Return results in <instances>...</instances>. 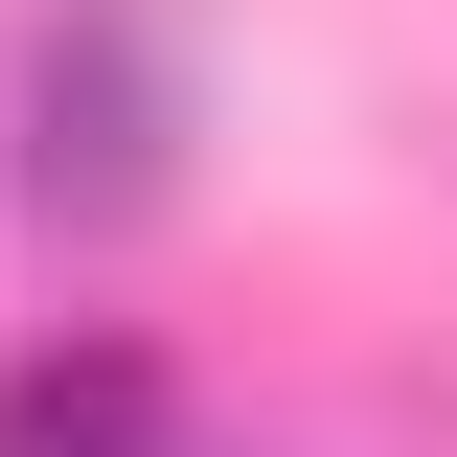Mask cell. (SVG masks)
<instances>
[{
    "label": "cell",
    "mask_w": 457,
    "mask_h": 457,
    "mask_svg": "<svg viewBox=\"0 0 457 457\" xmlns=\"http://www.w3.org/2000/svg\"><path fill=\"white\" fill-rule=\"evenodd\" d=\"M0 457H183V366H161L137 320L0 343Z\"/></svg>",
    "instance_id": "obj_2"
},
{
    "label": "cell",
    "mask_w": 457,
    "mask_h": 457,
    "mask_svg": "<svg viewBox=\"0 0 457 457\" xmlns=\"http://www.w3.org/2000/svg\"><path fill=\"white\" fill-rule=\"evenodd\" d=\"M183 183V46L161 0H46L23 23V206L46 228H137Z\"/></svg>",
    "instance_id": "obj_1"
}]
</instances>
